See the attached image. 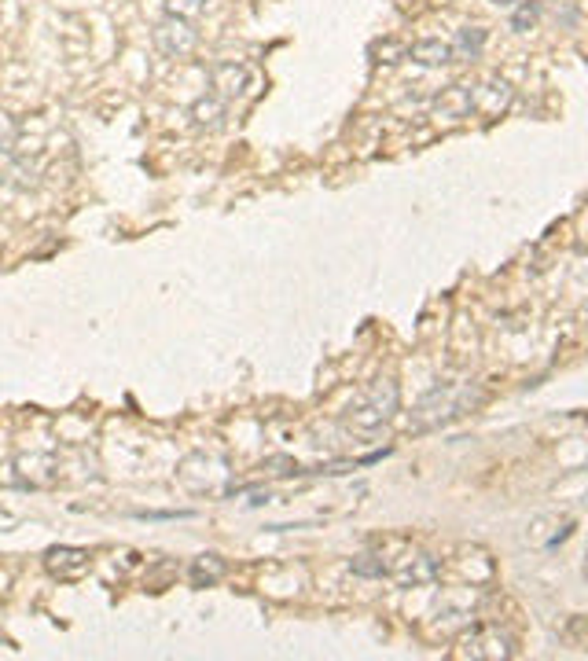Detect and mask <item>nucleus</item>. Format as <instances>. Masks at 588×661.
<instances>
[{"mask_svg": "<svg viewBox=\"0 0 588 661\" xmlns=\"http://www.w3.org/2000/svg\"><path fill=\"white\" fill-rule=\"evenodd\" d=\"M485 48V30L482 26H463L456 30V41H452V55H467V59H478V52Z\"/></svg>", "mask_w": 588, "mask_h": 661, "instance_id": "obj_15", "label": "nucleus"}, {"mask_svg": "<svg viewBox=\"0 0 588 661\" xmlns=\"http://www.w3.org/2000/svg\"><path fill=\"white\" fill-rule=\"evenodd\" d=\"M350 570H353L357 577H386L390 566L382 562V555L364 551V555H353V558H350Z\"/></svg>", "mask_w": 588, "mask_h": 661, "instance_id": "obj_16", "label": "nucleus"}, {"mask_svg": "<svg viewBox=\"0 0 588 661\" xmlns=\"http://www.w3.org/2000/svg\"><path fill=\"white\" fill-rule=\"evenodd\" d=\"M398 405H401V390H398V383H390V379H379V383H371L353 405H350V412H346V426H353V430H379V426H386L390 419H394V412H398Z\"/></svg>", "mask_w": 588, "mask_h": 661, "instance_id": "obj_2", "label": "nucleus"}, {"mask_svg": "<svg viewBox=\"0 0 588 661\" xmlns=\"http://www.w3.org/2000/svg\"><path fill=\"white\" fill-rule=\"evenodd\" d=\"M8 144H12V133H0V151H5Z\"/></svg>", "mask_w": 588, "mask_h": 661, "instance_id": "obj_19", "label": "nucleus"}, {"mask_svg": "<svg viewBox=\"0 0 588 661\" xmlns=\"http://www.w3.org/2000/svg\"><path fill=\"white\" fill-rule=\"evenodd\" d=\"M537 19H541V5H537V0H522V5L515 8V15H512V30L530 34L537 26Z\"/></svg>", "mask_w": 588, "mask_h": 661, "instance_id": "obj_17", "label": "nucleus"}, {"mask_svg": "<svg viewBox=\"0 0 588 661\" xmlns=\"http://www.w3.org/2000/svg\"><path fill=\"white\" fill-rule=\"evenodd\" d=\"M247 85H250V70L243 63H218L210 70V88H214V96H221L225 104L239 100L247 92Z\"/></svg>", "mask_w": 588, "mask_h": 661, "instance_id": "obj_7", "label": "nucleus"}, {"mask_svg": "<svg viewBox=\"0 0 588 661\" xmlns=\"http://www.w3.org/2000/svg\"><path fill=\"white\" fill-rule=\"evenodd\" d=\"M489 5H515V0H489Z\"/></svg>", "mask_w": 588, "mask_h": 661, "instance_id": "obj_20", "label": "nucleus"}, {"mask_svg": "<svg viewBox=\"0 0 588 661\" xmlns=\"http://www.w3.org/2000/svg\"><path fill=\"white\" fill-rule=\"evenodd\" d=\"M482 390L478 383H438L412 412V430H438L467 412H474L482 405Z\"/></svg>", "mask_w": 588, "mask_h": 661, "instance_id": "obj_1", "label": "nucleus"}, {"mask_svg": "<svg viewBox=\"0 0 588 661\" xmlns=\"http://www.w3.org/2000/svg\"><path fill=\"white\" fill-rule=\"evenodd\" d=\"M409 59H416L423 66H445V63H452V45L438 41V37H427V41H416L409 48Z\"/></svg>", "mask_w": 588, "mask_h": 661, "instance_id": "obj_14", "label": "nucleus"}, {"mask_svg": "<svg viewBox=\"0 0 588 661\" xmlns=\"http://www.w3.org/2000/svg\"><path fill=\"white\" fill-rule=\"evenodd\" d=\"M180 466H191V470H199V478L195 475H188V478H180V486L188 489V493H207V496H228L236 486H232V470H228V463L221 459V456H188Z\"/></svg>", "mask_w": 588, "mask_h": 661, "instance_id": "obj_3", "label": "nucleus"}, {"mask_svg": "<svg viewBox=\"0 0 588 661\" xmlns=\"http://www.w3.org/2000/svg\"><path fill=\"white\" fill-rule=\"evenodd\" d=\"M45 570H48L52 577H59V581H77V577L88 570V551L66 547V544L48 547V551H45Z\"/></svg>", "mask_w": 588, "mask_h": 661, "instance_id": "obj_6", "label": "nucleus"}, {"mask_svg": "<svg viewBox=\"0 0 588 661\" xmlns=\"http://www.w3.org/2000/svg\"><path fill=\"white\" fill-rule=\"evenodd\" d=\"M438 558H431V555H409L398 570H390L394 574V581L401 585V588H420V585H431L434 577H438Z\"/></svg>", "mask_w": 588, "mask_h": 661, "instance_id": "obj_10", "label": "nucleus"}, {"mask_svg": "<svg viewBox=\"0 0 588 661\" xmlns=\"http://www.w3.org/2000/svg\"><path fill=\"white\" fill-rule=\"evenodd\" d=\"M19 475H23V486L30 482V486H52L56 482V475H59V466H56V459L52 456H23L19 463Z\"/></svg>", "mask_w": 588, "mask_h": 661, "instance_id": "obj_12", "label": "nucleus"}, {"mask_svg": "<svg viewBox=\"0 0 588 661\" xmlns=\"http://www.w3.org/2000/svg\"><path fill=\"white\" fill-rule=\"evenodd\" d=\"M515 654V639L508 632H501L497 625H478L463 636L460 643V657H482V661H504Z\"/></svg>", "mask_w": 588, "mask_h": 661, "instance_id": "obj_4", "label": "nucleus"}, {"mask_svg": "<svg viewBox=\"0 0 588 661\" xmlns=\"http://www.w3.org/2000/svg\"><path fill=\"white\" fill-rule=\"evenodd\" d=\"M474 111V88L471 85H449L434 96V115L438 118H449V122H460Z\"/></svg>", "mask_w": 588, "mask_h": 661, "instance_id": "obj_9", "label": "nucleus"}, {"mask_svg": "<svg viewBox=\"0 0 588 661\" xmlns=\"http://www.w3.org/2000/svg\"><path fill=\"white\" fill-rule=\"evenodd\" d=\"M151 41L162 55L169 59H184L195 52V45H199V30L191 26V19H177V15H166L155 30H151Z\"/></svg>", "mask_w": 588, "mask_h": 661, "instance_id": "obj_5", "label": "nucleus"}, {"mask_svg": "<svg viewBox=\"0 0 588 661\" xmlns=\"http://www.w3.org/2000/svg\"><path fill=\"white\" fill-rule=\"evenodd\" d=\"M474 88V111H482V115H489V118H497L501 111H508V104H512V85L508 81H501V77H489V81H482V85H471Z\"/></svg>", "mask_w": 588, "mask_h": 661, "instance_id": "obj_8", "label": "nucleus"}, {"mask_svg": "<svg viewBox=\"0 0 588 661\" xmlns=\"http://www.w3.org/2000/svg\"><path fill=\"white\" fill-rule=\"evenodd\" d=\"M188 574H191V585H195V588H214V585L228 574V562H225L218 551H207V555H199V558L191 562Z\"/></svg>", "mask_w": 588, "mask_h": 661, "instance_id": "obj_11", "label": "nucleus"}, {"mask_svg": "<svg viewBox=\"0 0 588 661\" xmlns=\"http://www.w3.org/2000/svg\"><path fill=\"white\" fill-rule=\"evenodd\" d=\"M166 15H177V19H199V15H203V0H166Z\"/></svg>", "mask_w": 588, "mask_h": 661, "instance_id": "obj_18", "label": "nucleus"}, {"mask_svg": "<svg viewBox=\"0 0 588 661\" xmlns=\"http://www.w3.org/2000/svg\"><path fill=\"white\" fill-rule=\"evenodd\" d=\"M225 115H228V104H225L221 96H214V92L191 104V122L199 125V129H221Z\"/></svg>", "mask_w": 588, "mask_h": 661, "instance_id": "obj_13", "label": "nucleus"}]
</instances>
